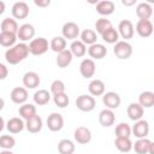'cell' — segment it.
Wrapping results in <instances>:
<instances>
[{
	"label": "cell",
	"mask_w": 154,
	"mask_h": 154,
	"mask_svg": "<svg viewBox=\"0 0 154 154\" xmlns=\"http://www.w3.org/2000/svg\"><path fill=\"white\" fill-rule=\"evenodd\" d=\"M1 31L4 32H11V34H16L18 31V24L14 19L12 18H5L1 22Z\"/></svg>",
	"instance_id": "f1b7e54d"
},
{
	"label": "cell",
	"mask_w": 154,
	"mask_h": 154,
	"mask_svg": "<svg viewBox=\"0 0 154 154\" xmlns=\"http://www.w3.org/2000/svg\"><path fill=\"white\" fill-rule=\"evenodd\" d=\"M138 105L142 108H150L154 106V93L153 91H143L138 96Z\"/></svg>",
	"instance_id": "7402d4cb"
},
{
	"label": "cell",
	"mask_w": 154,
	"mask_h": 154,
	"mask_svg": "<svg viewBox=\"0 0 154 154\" xmlns=\"http://www.w3.org/2000/svg\"><path fill=\"white\" fill-rule=\"evenodd\" d=\"M118 30H119L118 34H120V36L125 40L132 38V36H134V25L129 19H123L119 23Z\"/></svg>",
	"instance_id": "7c38bea8"
},
{
	"label": "cell",
	"mask_w": 154,
	"mask_h": 154,
	"mask_svg": "<svg viewBox=\"0 0 154 154\" xmlns=\"http://www.w3.org/2000/svg\"><path fill=\"white\" fill-rule=\"evenodd\" d=\"M114 120H116V116H114V113H113L112 109L106 108V109L101 111L100 114H99V122L105 128H108V126L113 125L114 124Z\"/></svg>",
	"instance_id": "d6986e66"
},
{
	"label": "cell",
	"mask_w": 154,
	"mask_h": 154,
	"mask_svg": "<svg viewBox=\"0 0 154 154\" xmlns=\"http://www.w3.org/2000/svg\"><path fill=\"white\" fill-rule=\"evenodd\" d=\"M126 113H128V116H129V118L131 120H136L137 122V120H141V118L143 116V108L138 103L132 102V103H130L128 106Z\"/></svg>",
	"instance_id": "603a6c76"
},
{
	"label": "cell",
	"mask_w": 154,
	"mask_h": 154,
	"mask_svg": "<svg viewBox=\"0 0 154 154\" xmlns=\"http://www.w3.org/2000/svg\"><path fill=\"white\" fill-rule=\"evenodd\" d=\"M4 126H5V122H4V119L0 117V132L4 130Z\"/></svg>",
	"instance_id": "7dc6e473"
},
{
	"label": "cell",
	"mask_w": 154,
	"mask_h": 154,
	"mask_svg": "<svg viewBox=\"0 0 154 154\" xmlns=\"http://www.w3.org/2000/svg\"><path fill=\"white\" fill-rule=\"evenodd\" d=\"M136 14L140 19H149L150 16L153 14V10H152V6L147 2H141L137 8H136Z\"/></svg>",
	"instance_id": "484cf974"
},
{
	"label": "cell",
	"mask_w": 154,
	"mask_h": 154,
	"mask_svg": "<svg viewBox=\"0 0 154 154\" xmlns=\"http://www.w3.org/2000/svg\"><path fill=\"white\" fill-rule=\"evenodd\" d=\"M51 48L53 52H57V53L65 51L66 49V40L64 37H60V36L53 37L51 41Z\"/></svg>",
	"instance_id": "e575fe53"
},
{
	"label": "cell",
	"mask_w": 154,
	"mask_h": 154,
	"mask_svg": "<svg viewBox=\"0 0 154 154\" xmlns=\"http://www.w3.org/2000/svg\"><path fill=\"white\" fill-rule=\"evenodd\" d=\"M16 144V140L10 136V135H2L0 137V147L4 148L5 150H10L11 148H13Z\"/></svg>",
	"instance_id": "ab89813d"
},
{
	"label": "cell",
	"mask_w": 154,
	"mask_h": 154,
	"mask_svg": "<svg viewBox=\"0 0 154 154\" xmlns=\"http://www.w3.org/2000/svg\"><path fill=\"white\" fill-rule=\"evenodd\" d=\"M29 53L32 55H42L48 51V41L45 37H37L30 41L29 43Z\"/></svg>",
	"instance_id": "7a4b0ae2"
},
{
	"label": "cell",
	"mask_w": 154,
	"mask_h": 154,
	"mask_svg": "<svg viewBox=\"0 0 154 154\" xmlns=\"http://www.w3.org/2000/svg\"><path fill=\"white\" fill-rule=\"evenodd\" d=\"M41 83V79H40V76L34 72V71H30V72H26L24 76H23V84L24 87L29 88V89H34V88H37Z\"/></svg>",
	"instance_id": "5bb4252c"
},
{
	"label": "cell",
	"mask_w": 154,
	"mask_h": 154,
	"mask_svg": "<svg viewBox=\"0 0 154 154\" xmlns=\"http://www.w3.org/2000/svg\"><path fill=\"white\" fill-rule=\"evenodd\" d=\"M12 14L16 19H24L29 14V6L24 1H18L12 6Z\"/></svg>",
	"instance_id": "8fae6325"
},
{
	"label": "cell",
	"mask_w": 154,
	"mask_h": 154,
	"mask_svg": "<svg viewBox=\"0 0 154 154\" xmlns=\"http://www.w3.org/2000/svg\"><path fill=\"white\" fill-rule=\"evenodd\" d=\"M88 54L93 59H102L107 54V48L101 43H94L88 48Z\"/></svg>",
	"instance_id": "ac0fdd59"
},
{
	"label": "cell",
	"mask_w": 154,
	"mask_h": 154,
	"mask_svg": "<svg viewBox=\"0 0 154 154\" xmlns=\"http://www.w3.org/2000/svg\"><path fill=\"white\" fill-rule=\"evenodd\" d=\"M8 75V70L4 64H0V79H5Z\"/></svg>",
	"instance_id": "7bdbcfd3"
},
{
	"label": "cell",
	"mask_w": 154,
	"mask_h": 154,
	"mask_svg": "<svg viewBox=\"0 0 154 154\" xmlns=\"http://www.w3.org/2000/svg\"><path fill=\"white\" fill-rule=\"evenodd\" d=\"M47 126L51 131L57 132L60 131L64 126V118L60 113H52L47 118Z\"/></svg>",
	"instance_id": "5b68a950"
},
{
	"label": "cell",
	"mask_w": 154,
	"mask_h": 154,
	"mask_svg": "<svg viewBox=\"0 0 154 154\" xmlns=\"http://www.w3.org/2000/svg\"><path fill=\"white\" fill-rule=\"evenodd\" d=\"M101 37H102V40H103L105 42H107V43H117V42H118V38H119V34H118V31H117L116 29L111 28V29H108L107 31H105V32L101 35Z\"/></svg>",
	"instance_id": "8d00e7d4"
},
{
	"label": "cell",
	"mask_w": 154,
	"mask_h": 154,
	"mask_svg": "<svg viewBox=\"0 0 154 154\" xmlns=\"http://www.w3.org/2000/svg\"><path fill=\"white\" fill-rule=\"evenodd\" d=\"M35 114H36V107L31 103H25V105L19 107V116L25 120L34 117Z\"/></svg>",
	"instance_id": "d6a6232c"
},
{
	"label": "cell",
	"mask_w": 154,
	"mask_h": 154,
	"mask_svg": "<svg viewBox=\"0 0 154 154\" xmlns=\"http://www.w3.org/2000/svg\"><path fill=\"white\" fill-rule=\"evenodd\" d=\"M122 4H123L124 6H132V5L136 4V0H123Z\"/></svg>",
	"instance_id": "f6af8a7d"
},
{
	"label": "cell",
	"mask_w": 154,
	"mask_h": 154,
	"mask_svg": "<svg viewBox=\"0 0 154 154\" xmlns=\"http://www.w3.org/2000/svg\"><path fill=\"white\" fill-rule=\"evenodd\" d=\"M116 5L109 0H102L96 4V12L101 16H109L114 12Z\"/></svg>",
	"instance_id": "e0dca14e"
},
{
	"label": "cell",
	"mask_w": 154,
	"mask_h": 154,
	"mask_svg": "<svg viewBox=\"0 0 154 154\" xmlns=\"http://www.w3.org/2000/svg\"><path fill=\"white\" fill-rule=\"evenodd\" d=\"M58 152L60 154H73L75 144L70 140H61L58 143Z\"/></svg>",
	"instance_id": "836d02e7"
},
{
	"label": "cell",
	"mask_w": 154,
	"mask_h": 154,
	"mask_svg": "<svg viewBox=\"0 0 154 154\" xmlns=\"http://www.w3.org/2000/svg\"><path fill=\"white\" fill-rule=\"evenodd\" d=\"M96 66L93 59H84L79 65V72L84 78H91L95 73Z\"/></svg>",
	"instance_id": "9c48e42d"
},
{
	"label": "cell",
	"mask_w": 154,
	"mask_h": 154,
	"mask_svg": "<svg viewBox=\"0 0 154 154\" xmlns=\"http://www.w3.org/2000/svg\"><path fill=\"white\" fill-rule=\"evenodd\" d=\"M53 100H54L55 106H58V107H60V108L66 107V106L69 105V102H70L69 96H67L65 93H63V94H58V95H54Z\"/></svg>",
	"instance_id": "60d3db41"
},
{
	"label": "cell",
	"mask_w": 154,
	"mask_h": 154,
	"mask_svg": "<svg viewBox=\"0 0 154 154\" xmlns=\"http://www.w3.org/2000/svg\"><path fill=\"white\" fill-rule=\"evenodd\" d=\"M49 100H51V94L46 89H40L34 94V101L38 106H43V105L48 103Z\"/></svg>",
	"instance_id": "4dcf8cb0"
},
{
	"label": "cell",
	"mask_w": 154,
	"mask_h": 154,
	"mask_svg": "<svg viewBox=\"0 0 154 154\" xmlns=\"http://www.w3.org/2000/svg\"><path fill=\"white\" fill-rule=\"evenodd\" d=\"M0 154H13L11 150H4V152H1Z\"/></svg>",
	"instance_id": "681fc988"
},
{
	"label": "cell",
	"mask_w": 154,
	"mask_h": 154,
	"mask_svg": "<svg viewBox=\"0 0 154 154\" xmlns=\"http://www.w3.org/2000/svg\"><path fill=\"white\" fill-rule=\"evenodd\" d=\"M24 126H25L24 122H23L20 118H18V117L11 118V119L7 122V124H6V128H7V130H8L11 134H18V132H20V131L24 129Z\"/></svg>",
	"instance_id": "d4e9b609"
},
{
	"label": "cell",
	"mask_w": 154,
	"mask_h": 154,
	"mask_svg": "<svg viewBox=\"0 0 154 154\" xmlns=\"http://www.w3.org/2000/svg\"><path fill=\"white\" fill-rule=\"evenodd\" d=\"M72 61V54L69 49H65L60 53H58V57H57V65L58 67L60 69H65L67 67Z\"/></svg>",
	"instance_id": "cb8c5ba5"
},
{
	"label": "cell",
	"mask_w": 154,
	"mask_h": 154,
	"mask_svg": "<svg viewBox=\"0 0 154 154\" xmlns=\"http://www.w3.org/2000/svg\"><path fill=\"white\" fill-rule=\"evenodd\" d=\"M116 148L122 153H128L132 149V142L126 137H117L114 141Z\"/></svg>",
	"instance_id": "83f0119b"
},
{
	"label": "cell",
	"mask_w": 154,
	"mask_h": 154,
	"mask_svg": "<svg viewBox=\"0 0 154 154\" xmlns=\"http://www.w3.org/2000/svg\"><path fill=\"white\" fill-rule=\"evenodd\" d=\"M73 136H75V140L77 141V143H79V144H87L91 140V132L87 126H78L75 130Z\"/></svg>",
	"instance_id": "30bf717a"
},
{
	"label": "cell",
	"mask_w": 154,
	"mask_h": 154,
	"mask_svg": "<svg viewBox=\"0 0 154 154\" xmlns=\"http://www.w3.org/2000/svg\"><path fill=\"white\" fill-rule=\"evenodd\" d=\"M29 55V47L25 43L14 45L5 53V59L11 65H17Z\"/></svg>",
	"instance_id": "6da1fadb"
},
{
	"label": "cell",
	"mask_w": 154,
	"mask_h": 154,
	"mask_svg": "<svg viewBox=\"0 0 154 154\" xmlns=\"http://www.w3.org/2000/svg\"><path fill=\"white\" fill-rule=\"evenodd\" d=\"M51 91L53 93V95H58V94L65 93V84H64V82L60 81V79H55L51 84Z\"/></svg>",
	"instance_id": "b9f144b4"
},
{
	"label": "cell",
	"mask_w": 154,
	"mask_h": 154,
	"mask_svg": "<svg viewBox=\"0 0 154 154\" xmlns=\"http://www.w3.org/2000/svg\"><path fill=\"white\" fill-rule=\"evenodd\" d=\"M112 28V23L109 19H106V18H100L96 20L95 23V29H96V32H99L100 35H102L105 31H107L108 29Z\"/></svg>",
	"instance_id": "f35d334b"
},
{
	"label": "cell",
	"mask_w": 154,
	"mask_h": 154,
	"mask_svg": "<svg viewBox=\"0 0 154 154\" xmlns=\"http://www.w3.org/2000/svg\"><path fill=\"white\" fill-rule=\"evenodd\" d=\"M102 102L108 109H116L120 105V96L114 91H108V93L103 94Z\"/></svg>",
	"instance_id": "ba28073f"
},
{
	"label": "cell",
	"mask_w": 154,
	"mask_h": 154,
	"mask_svg": "<svg viewBox=\"0 0 154 154\" xmlns=\"http://www.w3.org/2000/svg\"><path fill=\"white\" fill-rule=\"evenodd\" d=\"M63 36L67 40H75L79 35V26L73 22H67L63 25Z\"/></svg>",
	"instance_id": "52a82bcc"
},
{
	"label": "cell",
	"mask_w": 154,
	"mask_h": 154,
	"mask_svg": "<svg viewBox=\"0 0 154 154\" xmlns=\"http://www.w3.org/2000/svg\"><path fill=\"white\" fill-rule=\"evenodd\" d=\"M70 52H71L72 55H75V57H77V58H81V57H83V55L87 53V48H85V45H84L82 41L76 40V41H73V42L71 43Z\"/></svg>",
	"instance_id": "f546056e"
},
{
	"label": "cell",
	"mask_w": 154,
	"mask_h": 154,
	"mask_svg": "<svg viewBox=\"0 0 154 154\" xmlns=\"http://www.w3.org/2000/svg\"><path fill=\"white\" fill-rule=\"evenodd\" d=\"M25 128L31 134H37L38 131H41V129H42V119H41V117L35 114L34 117L29 118L26 120V123H25Z\"/></svg>",
	"instance_id": "ffe728a7"
},
{
	"label": "cell",
	"mask_w": 154,
	"mask_h": 154,
	"mask_svg": "<svg viewBox=\"0 0 154 154\" xmlns=\"http://www.w3.org/2000/svg\"><path fill=\"white\" fill-rule=\"evenodd\" d=\"M114 134L117 137H126L129 138L130 135H131V129L129 126V124L126 123H120L116 126V130H114Z\"/></svg>",
	"instance_id": "74e56055"
},
{
	"label": "cell",
	"mask_w": 154,
	"mask_h": 154,
	"mask_svg": "<svg viewBox=\"0 0 154 154\" xmlns=\"http://www.w3.org/2000/svg\"><path fill=\"white\" fill-rule=\"evenodd\" d=\"M132 132L137 138H146L149 132V125L147 120H137L132 128Z\"/></svg>",
	"instance_id": "2e32d148"
},
{
	"label": "cell",
	"mask_w": 154,
	"mask_h": 154,
	"mask_svg": "<svg viewBox=\"0 0 154 154\" xmlns=\"http://www.w3.org/2000/svg\"><path fill=\"white\" fill-rule=\"evenodd\" d=\"M136 31L141 37H149L153 34V23L149 19H140L136 24Z\"/></svg>",
	"instance_id": "8992f818"
},
{
	"label": "cell",
	"mask_w": 154,
	"mask_h": 154,
	"mask_svg": "<svg viewBox=\"0 0 154 154\" xmlns=\"http://www.w3.org/2000/svg\"><path fill=\"white\" fill-rule=\"evenodd\" d=\"M35 35V28L31 24H23L18 28L17 37L22 41H29Z\"/></svg>",
	"instance_id": "4fadbf2b"
},
{
	"label": "cell",
	"mask_w": 154,
	"mask_h": 154,
	"mask_svg": "<svg viewBox=\"0 0 154 154\" xmlns=\"http://www.w3.org/2000/svg\"><path fill=\"white\" fill-rule=\"evenodd\" d=\"M152 143L153 142L148 138H138V141H136L134 144V149L137 154H148Z\"/></svg>",
	"instance_id": "4316f807"
},
{
	"label": "cell",
	"mask_w": 154,
	"mask_h": 154,
	"mask_svg": "<svg viewBox=\"0 0 154 154\" xmlns=\"http://www.w3.org/2000/svg\"><path fill=\"white\" fill-rule=\"evenodd\" d=\"M88 89L93 96H101L105 94V83L101 79H93L89 83Z\"/></svg>",
	"instance_id": "44dd1931"
},
{
	"label": "cell",
	"mask_w": 154,
	"mask_h": 154,
	"mask_svg": "<svg viewBox=\"0 0 154 154\" xmlns=\"http://www.w3.org/2000/svg\"><path fill=\"white\" fill-rule=\"evenodd\" d=\"M11 100H12V102H14L17 105L24 103L28 100V91H26V89L23 88V87L13 88L12 91H11Z\"/></svg>",
	"instance_id": "9a60e30c"
},
{
	"label": "cell",
	"mask_w": 154,
	"mask_h": 154,
	"mask_svg": "<svg viewBox=\"0 0 154 154\" xmlns=\"http://www.w3.org/2000/svg\"><path fill=\"white\" fill-rule=\"evenodd\" d=\"M5 7H6V6H5V2L0 0V14H2V13L5 12Z\"/></svg>",
	"instance_id": "bcb514c9"
},
{
	"label": "cell",
	"mask_w": 154,
	"mask_h": 154,
	"mask_svg": "<svg viewBox=\"0 0 154 154\" xmlns=\"http://www.w3.org/2000/svg\"><path fill=\"white\" fill-rule=\"evenodd\" d=\"M95 99L90 95H79L76 99V106L82 112H90L95 108Z\"/></svg>",
	"instance_id": "277c9868"
},
{
	"label": "cell",
	"mask_w": 154,
	"mask_h": 154,
	"mask_svg": "<svg viewBox=\"0 0 154 154\" xmlns=\"http://www.w3.org/2000/svg\"><path fill=\"white\" fill-rule=\"evenodd\" d=\"M17 40V35L16 34H11V32H0V45L2 47H12L16 43Z\"/></svg>",
	"instance_id": "1f68e13d"
},
{
	"label": "cell",
	"mask_w": 154,
	"mask_h": 154,
	"mask_svg": "<svg viewBox=\"0 0 154 154\" xmlns=\"http://www.w3.org/2000/svg\"><path fill=\"white\" fill-rule=\"evenodd\" d=\"M113 53L118 59H129L132 54V47L126 41H118L113 48Z\"/></svg>",
	"instance_id": "3957f363"
},
{
	"label": "cell",
	"mask_w": 154,
	"mask_h": 154,
	"mask_svg": "<svg viewBox=\"0 0 154 154\" xmlns=\"http://www.w3.org/2000/svg\"><path fill=\"white\" fill-rule=\"evenodd\" d=\"M4 106H5V101H4V99L0 97V111L4 108Z\"/></svg>",
	"instance_id": "c3c4849f"
},
{
	"label": "cell",
	"mask_w": 154,
	"mask_h": 154,
	"mask_svg": "<svg viewBox=\"0 0 154 154\" xmlns=\"http://www.w3.org/2000/svg\"><path fill=\"white\" fill-rule=\"evenodd\" d=\"M81 41L84 43V45H94L95 42H96V32L94 31V30H91V29H85V30H83L82 31V34H81Z\"/></svg>",
	"instance_id": "d590c367"
},
{
	"label": "cell",
	"mask_w": 154,
	"mask_h": 154,
	"mask_svg": "<svg viewBox=\"0 0 154 154\" xmlns=\"http://www.w3.org/2000/svg\"><path fill=\"white\" fill-rule=\"evenodd\" d=\"M34 2H35V5L38 6V7H47V6L51 5V1H49V0H35Z\"/></svg>",
	"instance_id": "ee69618b"
}]
</instances>
